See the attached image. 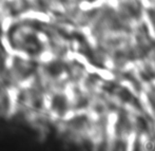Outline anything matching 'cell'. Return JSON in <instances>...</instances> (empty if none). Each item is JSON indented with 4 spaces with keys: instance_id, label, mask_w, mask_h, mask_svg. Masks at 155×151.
<instances>
[{
    "instance_id": "277c9868",
    "label": "cell",
    "mask_w": 155,
    "mask_h": 151,
    "mask_svg": "<svg viewBox=\"0 0 155 151\" xmlns=\"http://www.w3.org/2000/svg\"><path fill=\"white\" fill-rule=\"evenodd\" d=\"M138 125L141 126V128H143V129H145V128L147 127V123H146V121H145V119L139 118V119H138Z\"/></svg>"
},
{
    "instance_id": "6da1fadb",
    "label": "cell",
    "mask_w": 155,
    "mask_h": 151,
    "mask_svg": "<svg viewBox=\"0 0 155 151\" xmlns=\"http://www.w3.org/2000/svg\"><path fill=\"white\" fill-rule=\"evenodd\" d=\"M52 108L53 110L58 114H63L67 110V100L65 96L56 95L52 99Z\"/></svg>"
},
{
    "instance_id": "3957f363",
    "label": "cell",
    "mask_w": 155,
    "mask_h": 151,
    "mask_svg": "<svg viewBox=\"0 0 155 151\" xmlns=\"http://www.w3.org/2000/svg\"><path fill=\"white\" fill-rule=\"evenodd\" d=\"M120 98L125 100V102H131L132 100V95L130 94V92L126 89H123V90L120 91Z\"/></svg>"
},
{
    "instance_id": "7a4b0ae2",
    "label": "cell",
    "mask_w": 155,
    "mask_h": 151,
    "mask_svg": "<svg viewBox=\"0 0 155 151\" xmlns=\"http://www.w3.org/2000/svg\"><path fill=\"white\" fill-rule=\"evenodd\" d=\"M48 72L50 73V75L57 76L62 72V66L59 62H53L48 68Z\"/></svg>"
}]
</instances>
